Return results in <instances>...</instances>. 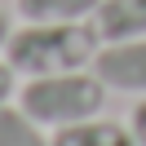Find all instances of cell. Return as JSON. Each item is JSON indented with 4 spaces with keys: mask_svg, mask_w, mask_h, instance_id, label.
<instances>
[{
    "mask_svg": "<svg viewBox=\"0 0 146 146\" xmlns=\"http://www.w3.org/2000/svg\"><path fill=\"white\" fill-rule=\"evenodd\" d=\"M93 75H98L111 93H133V98H146V36L102 44L98 58H93Z\"/></svg>",
    "mask_w": 146,
    "mask_h": 146,
    "instance_id": "obj_3",
    "label": "cell"
},
{
    "mask_svg": "<svg viewBox=\"0 0 146 146\" xmlns=\"http://www.w3.org/2000/svg\"><path fill=\"white\" fill-rule=\"evenodd\" d=\"M0 146H53V133L27 115L18 102L0 106Z\"/></svg>",
    "mask_w": 146,
    "mask_h": 146,
    "instance_id": "obj_7",
    "label": "cell"
},
{
    "mask_svg": "<svg viewBox=\"0 0 146 146\" xmlns=\"http://www.w3.org/2000/svg\"><path fill=\"white\" fill-rule=\"evenodd\" d=\"M13 98H18V71L0 58V106H5V102H13Z\"/></svg>",
    "mask_w": 146,
    "mask_h": 146,
    "instance_id": "obj_8",
    "label": "cell"
},
{
    "mask_svg": "<svg viewBox=\"0 0 146 146\" xmlns=\"http://www.w3.org/2000/svg\"><path fill=\"white\" fill-rule=\"evenodd\" d=\"M128 128H133V142H137V146H146V98L137 102L133 111H128Z\"/></svg>",
    "mask_w": 146,
    "mask_h": 146,
    "instance_id": "obj_9",
    "label": "cell"
},
{
    "mask_svg": "<svg viewBox=\"0 0 146 146\" xmlns=\"http://www.w3.org/2000/svg\"><path fill=\"white\" fill-rule=\"evenodd\" d=\"M93 31L102 44L146 36V0H102L93 13Z\"/></svg>",
    "mask_w": 146,
    "mask_h": 146,
    "instance_id": "obj_4",
    "label": "cell"
},
{
    "mask_svg": "<svg viewBox=\"0 0 146 146\" xmlns=\"http://www.w3.org/2000/svg\"><path fill=\"white\" fill-rule=\"evenodd\" d=\"M106 84L93 75V66H80V71H53V75H31V80L18 84V106L27 111L36 124H44L49 133L66 124H80V119L102 115L106 106Z\"/></svg>",
    "mask_w": 146,
    "mask_h": 146,
    "instance_id": "obj_2",
    "label": "cell"
},
{
    "mask_svg": "<svg viewBox=\"0 0 146 146\" xmlns=\"http://www.w3.org/2000/svg\"><path fill=\"white\" fill-rule=\"evenodd\" d=\"M9 36H13V18L0 9V58H5V49H9Z\"/></svg>",
    "mask_w": 146,
    "mask_h": 146,
    "instance_id": "obj_10",
    "label": "cell"
},
{
    "mask_svg": "<svg viewBox=\"0 0 146 146\" xmlns=\"http://www.w3.org/2000/svg\"><path fill=\"white\" fill-rule=\"evenodd\" d=\"M53 146H137V142H133L128 124L93 115V119H80V124L53 128Z\"/></svg>",
    "mask_w": 146,
    "mask_h": 146,
    "instance_id": "obj_5",
    "label": "cell"
},
{
    "mask_svg": "<svg viewBox=\"0 0 146 146\" xmlns=\"http://www.w3.org/2000/svg\"><path fill=\"white\" fill-rule=\"evenodd\" d=\"M98 49L102 40L93 31V22H22L9 36L5 62L18 71V80H31V75L93 66Z\"/></svg>",
    "mask_w": 146,
    "mask_h": 146,
    "instance_id": "obj_1",
    "label": "cell"
},
{
    "mask_svg": "<svg viewBox=\"0 0 146 146\" xmlns=\"http://www.w3.org/2000/svg\"><path fill=\"white\" fill-rule=\"evenodd\" d=\"M102 0H13L22 22H93Z\"/></svg>",
    "mask_w": 146,
    "mask_h": 146,
    "instance_id": "obj_6",
    "label": "cell"
}]
</instances>
